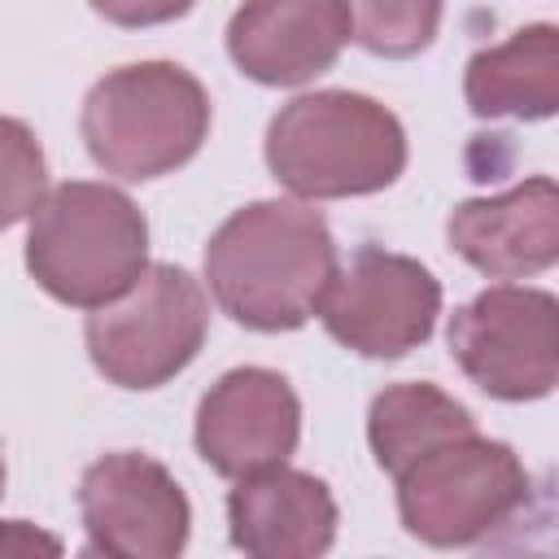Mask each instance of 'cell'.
<instances>
[{
	"mask_svg": "<svg viewBox=\"0 0 559 559\" xmlns=\"http://www.w3.org/2000/svg\"><path fill=\"white\" fill-rule=\"evenodd\" d=\"M450 345L480 389L537 397L555 380V301L546 293H485L450 328Z\"/></svg>",
	"mask_w": 559,
	"mask_h": 559,
	"instance_id": "6da1fadb",
	"label": "cell"
},
{
	"mask_svg": "<svg viewBox=\"0 0 559 559\" xmlns=\"http://www.w3.org/2000/svg\"><path fill=\"white\" fill-rule=\"evenodd\" d=\"M555 188L550 179H537L520 188L507 201H485V205H463L450 218L454 245L480 266V271H507V240L515 253V271H537L555 262Z\"/></svg>",
	"mask_w": 559,
	"mask_h": 559,
	"instance_id": "7a4b0ae2",
	"label": "cell"
}]
</instances>
